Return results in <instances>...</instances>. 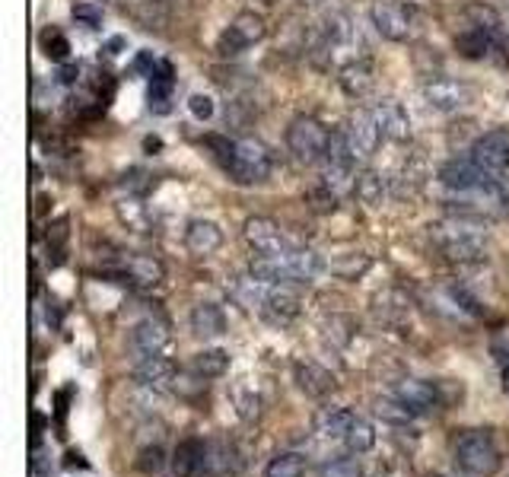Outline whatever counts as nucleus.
Here are the masks:
<instances>
[{
	"mask_svg": "<svg viewBox=\"0 0 509 477\" xmlns=\"http://www.w3.org/2000/svg\"><path fill=\"white\" fill-rule=\"evenodd\" d=\"M430 238L440 248V255L452 265H478L487 258V236H484V220L471 217H449L440 223H430Z\"/></svg>",
	"mask_w": 509,
	"mask_h": 477,
	"instance_id": "1",
	"label": "nucleus"
},
{
	"mask_svg": "<svg viewBox=\"0 0 509 477\" xmlns=\"http://www.w3.org/2000/svg\"><path fill=\"white\" fill-rule=\"evenodd\" d=\"M248 271L268 284H309L322 271V258L312 248L290 246L277 255H252Z\"/></svg>",
	"mask_w": 509,
	"mask_h": 477,
	"instance_id": "2",
	"label": "nucleus"
},
{
	"mask_svg": "<svg viewBox=\"0 0 509 477\" xmlns=\"http://www.w3.org/2000/svg\"><path fill=\"white\" fill-rule=\"evenodd\" d=\"M455 468L469 477H490L500 468V446L487 429H469L461 433L452 449Z\"/></svg>",
	"mask_w": 509,
	"mask_h": 477,
	"instance_id": "3",
	"label": "nucleus"
},
{
	"mask_svg": "<svg viewBox=\"0 0 509 477\" xmlns=\"http://www.w3.org/2000/svg\"><path fill=\"white\" fill-rule=\"evenodd\" d=\"M328 143H331V130L325 128L318 118L299 115V118H293V122H290L287 147L303 166L325 163V157H328Z\"/></svg>",
	"mask_w": 509,
	"mask_h": 477,
	"instance_id": "4",
	"label": "nucleus"
},
{
	"mask_svg": "<svg viewBox=\"0 0 509 477\" xmlns=\"http://www.w3.org/2000/svg\"><path fill=\"white\" fill-rule=\"evenodd\" d=\"M236 184H262L271 176V153L262 140L254 137H239L233 147V157L223 163Z\"/></svg>",
	"mask_w": 509,
	"mask_h": 477,
	"instance_id": "5",
	"label": "nucleus"
},
{
	"mask_svg": "<svg viewBox=\"0 0 509 477\" xmlns=\"http://www.w3.org/2000/svg\"><path fill=\"white\" fill-rule=\"evenodd\" d=\"M440 182L449 191H469V188H484V184L509 182V172H490L481 163H475L471 157H452L440 166Z\"/></svg>",
	"mask_w": 509,
	"mask_h": 477,
	"instance_id": "6",
	"label": "nucleus"
},
{
	"mask_svg": "<svg viewBox=\"0 0 509 477\" xmlns=\"http://www.w3.org/2000/svg\"><path fill=\"white\" fill-rule=\"evenodd\" d=\"M128 344H131L134 360H138V356L165 354V350H169V344H173V328H169V321H165L163 315L153 312V315L140 319L138 325L131 328V334H128Z\"/></svg>",
	"mask_w": 509,
	"mask_h": 477,
	"instance_id": "7",
	"label": "nucleus"
},
{
	"mask_svg": "<svg viewBox=\"0 0 509 477\" xmlns=\"http://www.w3.org/2000/svg\"><path fill=\"white\" fill-rule=\"evenodd\" d=\"M388 398H395L411 417H433L442 408L440 389L427 379H401Z\"/></svg>",
	"mask_w": 509,
	"mask_h": 477,
	"instance_id": "8",
	"label": "nucleus"
},
{
	"mask_svg": "<svg viewBox=\"0 0 509 477\" xmlns=\"http://www.w3.org/2000/svg\"><path fill=\"white\" fill-rule=\"evenodd\" d=\"M370 20L376 32L388 41H407L414 35V20L398 0H376L370 7Z\"/></svg>",
	"mask_w": 509,
	"mask_h": 477,
	"instance_id": "9",
	"label": "nucleus"
},
{
	"mask_svg": "<svg viewBox=\"0 0 509 477\" xmlns=\"http://www.w3.org/2000/svg\"><path fill=\"white\" fill-rule=\"evenodd\" d=\"M268 35V26H264V20L258 14H252V10H246V14H239L233 22H229V29L220 35V55H239V51H246V48L258 45V41Z\"/></svg>",
	"mask_w": 509,
	"mask_h": 477,
	"instance_id": "10",
	"label": "nucleus"
},
{
	"mask_svg": "<svg viewBox=\"0 0 509 477\" xmlns=\"http://www.w3.org/2000/svg\"><path fill=\"white\" fill-rule=\"evenodd\" d=\"M424 99L436 112H459L471 103V86L452 76H433L424 83Z\"/></svg>",
	"mask_w": 509,
	"mask_h": 477,
	"instance_id": "11",
	"label": "nucleus"
},
{
	"mask_svg": "<svg viewBox=\"0 0 509 477\" xmlns=\"http://www.w3.org/2000/svg\"><path fill=\"white\" fill-rule=\"evenodd\" d=\"M242 236H246L248 248H252L254 255H277L293 246L271 217H248L246 226H242Z\"/></svg>",
	"mask_w": 509,
	"mask_h": 477,
	"instance_id": "12",
	"label": "nucleus"
},
{
	"mask_svg": "<svg viewBox=\"0 0 509 477\" xmlns=\"http://www.w3.org/2000/svg\"><path fill=\"white\" fill-rule=\"evenodd\" d=\"M347 143H351L353 157H357V163H363V159H370L372 153H376L379 140H382V130H379L376 118H372L370 109H360L353 112L351 118H347Z\"/></svg>",
	"mask_w": 509,
	"mask_h": 477,
	"instance_id": "13",
	"label": "nucleus"
},
{
	"mask_svg": "<svg viewBox=\"0 0 509 477\" xmlns=\"http://www.w3.org/2000/svg\"><path fill=\"white\" fill-rule=\"evenodd\" d=\"M469 157L490 172H509V130L496 128V130L481 134L475 143H471Z\"/></svg>",
	"mask_w": 509,
	"mask_h": 477,
	"instance_id": "14",
	"label": "nucleus"
},
{
	"mask_svg": "<svg viewBox=\"0 0 509 477\" xmlns=\"http://www.w3.org/2000/svg\"><path fill=\"white\" fill-rule=\"evenodd\" d=\"M370 112H372V118H376L382 137H388V140H395V143L411 140V118H407V112L401 103H395V99H376V103L370 105Z\"/></svg>",
	"mask_w": 509,
	"mask_h": 477,
	"instance_id": "15",
	"label": "nucleus"
},
{
	"mask_svg": "<svg viewBox=\"0 0 509 477\" xmlns=\"http://www.w3.org/2000/svg\"><path fill=\"white\" fill-rule=\"evenodd\" d=\"M134 379L150 392H169L175 382V363L165 354L138 356V360H134Z\"/></svg>",
	"mask_w": 509,
	"mask_h": 477,
	"instance_id": "16",
	"label": "nucleus"
},
{
	"mask_svg": "<svg viewBox=\"0 0 509 477\" xmlns=\"http://www.w3.org/2000/svg\"><path fill=\"white\" fill-rule=\"evenodd\" d=\"M271 286L274 284L254 277V274L248 271V274H242V277H233V284H229V296H233L236 306H242L246 312L262 315L264 302H268V296H271Z\"/></svg>",
	"mask_w": 509,
	"mask_h": 477,
	"instance_id": "17",
	"label": "nucleus"
},
{
	"mask_svg": "<svg viewBox=\"0 0 509 477\" xmlns=\"http://www.w3.org/2000/svg\"><path fill=\"white\" fill-rule=\"evenodd\" d=\"M299 315V293L293 290V284H274L271 296L262 309V319H268L271 325H290Z\"/></svg>",
	"mask_w": 509,
	"mask_h": 477,
	"instance_id": "18",
	"label": "nucleus"
},
{
	"mask_svg": "<svg viewBox=\"0 0 509 477\" xmlns=\"http://www.w3.org/2000/svg\"><path fill=\"white\" fill-rule=\"evenodd\" d=\"M293 375H296V385L306 392L309 398H328L331 392L337 389V382H335V375L328 373L325 366H318V363H312V360H299V363H293Z\"/></svg>",
	"mask_w": 509,
	"mask_h": 477,
	"instance_id": "19",
	"label": "nucleus"
},
{
	"mask_svg": "<svg viewBox=\"0 0 509 477\" xmlns=\"http://www.w3.org/2000/svg\"><path fill=\"white\" fill-rule=\"evenodd\" d=\"M337 83L351 99H366L376 86V76H372V64L370 61H351L337 70Z\"/></svg>",
	"mask_w": 509,
	"mask_h": 477,
	"instance_id": "20",
	"label": "nucleus"
},
{
	"mask_svg": "<svg viewBox=\"0 0 509 477\" xmlns=\"http://www.w3.org/2000/svg\"><path fill=\"white\" fill-rule=\"evenodd\" d=\"M192 331L201 341H214L220 334H227V315L214 302H198L192 309Z\"/></svg>",
	"mask_w": 509,
	"mask_h": 477,
	"instance_id": "21",
	"label": "nucleus"
},
{
	"mask_svg": "<svg viewBox=\"0 0 509 477\" xmlns=\"http://www.w3.org/2000/svg\"><path fill=\"white\" fill-rule=\"evenodd\" d=\"M185 246L194 255H214L223 246V232L210 220H192L185 230Z\"/></svg>",
	"mask_w": 509,
	"mask_h": 477,
	"instance_id": "22",
	"label": "nucleus"
},
{
	"mask_svg": "<svg viewBox=\"0 0 509 477\" xmlns=\"http://www.w3.org/2000/svg\"><path fill=\"white\" fill-rule=\"evenodd\" d=\"M357 417L360 414H353V410H347V408H325L322 414L316 417V433L322 439H335V443H344Z\"/></svg>",
	"mask_w": 509,
	"mask_h": 477,
	"instance_id": "23",
	"label": "nucleus"
},
{
	"mask_svg": "<svg viewBox=\"0 0 509 477\" xmlns=\"http://www.w3.org/2000/svg\"><path fill=\"white\" fill-rule=\"evenodd\" d=\"M204 455H207V443L198 436L185 439V443H179V449H175V474L179 477H198L204 474Z\"/></svg>",
	"mask_w": 509,
	"mask_h": 477,
	"instance_id": "24",
	"label": "nucleus"
},
{
	"mask_svg": "<svg viewBox=\"0 0 509 477\" xmlns=\"http://www.w3.org/2000/svg\"><path fill=\"white\" fill-rule=\"evenodd\" d=\"M121 277H128V284L134 286H156L163 280V265L153 255H128Z\"/></svg>",
	"mask_w": 509,
	"mask_h": 477,
	"instance_id": "25",
	"label": "nucleus"
},
{
	"mask_svg": "<svg viewBox=\"0 0 509 477\" xmlns=\"http://www.w3.org/2000/svg\"><path fill=\"white\" fill-rule=\"evenodd\" d=\"M227 369H229V354L220 347H207V350H201V354L192 356V373L198 375L201 382L220 379Z\"/></svg>",
	"mask_w": 509,
	"mask_h": 477,
	"instance_id": "26",
	"label": "nucleus"
},
{
	"mask_svg": "<svg viewBox=\"0 0 509 477\" xmlns=\"http://www.w3.org/2000/svg\"><path fill=\"white\" fill-rule=\"evenodd\" d=\"M353 191H357V198L363 201L366 207H379L382 201H386V178L379 176L376 169H363V172H357Z\"/></svg>",
	"mask_w": 509,
	"mask_h": 477,
	"instance_id": "27",
	"label": "nucleus"
},
{
	"mask_svg": "<svg viewBox=\"0 0 509 477\" xmlns=\"http://www.w3.org/2000/svg\"><path fill=\"white\" fill-rule=\"evenodd\" d=\"M465 14H469L471 26L481 29V32H487L490 39H494V45H500L503 41V20L494 7H487V4H469Z\"/></svg>",
	"mask_w": 509,
	"mask_h": 477,
	"instance_id": "28",
	"label": "nucleus"
},
{
	"mask_svg": "<svg viewBox=\"0 0 509 477\" xmlns=\"http://www.w3.org/2000/svg\"><path fill=\"white\" fill-rule=\"evenodd\" d=\"M490 45H494V39H490L487 32H481V29H469V32H461L459 39H455L459 55L469 58V61H481L490 51Z\"/></svg>",
	"mask_w": 509,
	"mask_h": 477,
	"instance_id": "29",
	"label": "nucleus"
},
{
	"mask_svg": "<svg viewBox=\"0 0 509 477\" xmlns=\"http://www.w3.org/2000/svg\"><path fill=\"white\" fill-rule=\"evenodd\" d=\"M318 477H363V464L353 452H347V455L325 458L318 464Z\"/></svg>",
	"mask_w": 509,
	"mask_h": 477,
	"instance_id": "30",
	"label": "nucleus"
},
{
	"mask_svg": "<svg viewBox=\"0 0 509 477\" xmlns=\"http://www.w3.org/2000/svg\"><path fill=\"white\" fill-rule=\"evenodd\" d=\"M306 471V458L299 452H281L268 462L264 477H303Z\"/></svg>",
	"mask_w": 509,
	"mask_h": 477,
	"instance_id": "31",
	"label": "nucleus"
},
{
	"mask_svg": "<svg viewBox=\"0 0 509 477\" xmlns=\"http://www.w3.org/2000/svg\"><path fill=\"white\" fill-rule=\"evenodd\" d=\"M347 452H353V455H363V452H370L372 446H376V429H372L370 420H363V417H357L351 427V433H347L344 439Z\"/></svg>",
	"mask_w": 509,
	"mask_h": 477,
	"instance_id": "32",
	"label": "nucleus"
},
{
	"mask_svg": "<svg viewBox=\"0 0 509 477\" xmlns=\"http://www.w3.org/2000/svg\"><path fill=\"white\" fill-rule=\"evenodd\" d=\"M41 51H45V58H51V61L64 64L70 58V41L64 39L58 29H45V32H41Z\"/></svg>",
	"mask_w": 509,
	"mask_h": 477,
	"instance_id": "33",
	"label": "nucleus"
},
{
	"mask_svg": "<svg viewBox=\"0 0 509 477\" xmlns=\"http://www.w3.org/2000/svg\"><path fill=\"white\" fill-rule=\"evenodd\" d=\"M70 14H74L76 22H83V26H90V29H96L99 22H103V7L93 4V0H80V4H74Z\"/></svg>",
	"mask_w": 509,
	"mask_h": 477,
	"instance_id": "34",
	"label": "nucleus"
},
{
	"mask_svg": "<svg viewBox=\"0 0 509 477\" xmlns=\"http://www.w3.org/2000/svg\"><path fill=\"white\" fill-rule=\"evenodd\" d=\"M32 477H55V462L51 452L41 443H32Z\"/></svg>",
	"mask_w": 509,
	"mask_h": 477,
	"instance_id": "35",
	"label": "nucleus"
},
{
	"mask_svg": "<svg viewBox=\"0 0 509 477\" xmlns=\"http://www.w3.org/2000/svg\"><path fill=\"white\" fill-rule=\"evenodd\" d=\"M163 464H165L163 446H147V449L140 452V458H138V468L144 471V474H156V471H163Z\"/></svg>",
	"mask_w": 509,
	"mask_h": 477,
	"instance_id": "36",
	"label": "nucleus"
},
{
	"mask_svg": "<svg viewBox=\"0 0 509 477\" xmlns=\"http://www.w3.org/2000/svg\"><path fill=\"white\" fill-rule=\"evenodd\" d=\"M306 201H309L318 213H328V211H335V207H337V194L328 188V184H318V188H312L309 194H306Z\"/></svg>",
	"mask_w": 509,
	"mask_h": 477,
	"instance_id": "37",
	"label": "nucleus"
},
{
	"mask_svg": "<svg viewBox=\"0 0 509 477\" xmlns=\"http://www.w3.org/2000/svg\"><path fill=\"white\" fill-rule=\"evenodd\" d=\"M188 109H192V115L198 118V122H207V118H214V99L204 93H194L192 99H188Z\"/></svg>",
	"mask_w": 509,
	"mask_h": 477,
	"instance_id": "38",
	"label": "nucleus"
},
{
	"mask_svg": "<svg viewBox=\"0 0 509 477\" xmlns=\"http://www.w3.org/2000/svg\"><path fill=\"white\" fill-rule=\"evenodd\" d=\"M366 267H370V258H366V255H353L351 261H337L335 265V274H341V277H347V280H353V277H360V274L366 271Z\"/></svg>",
	"mask_w": 509,
	"mask_h": 477,
	"instance_id": "39",
	"label": "nucleus"
},
{
	"mask_svg": "<svg viewBox=\"0 0 509 477\" xmlns=\"http://www.w3.org/2000/svg\"><path fill=\"white\" fill-rule=\"evenodd\" d=\"M236 404H239V417L242 420H254V417H258V395H248V398H236Z\"/></svg>",
	"mask_w": 509,
	"mask_h": 477,
	"instance_id": "40",
	"label": "nucleus"
},
{
	"mask_svg": "<svg viewBox=\"0 0 509 477\" xmlns=\"http://www.w3.org/2000/svg\"><path fill=\"white\" fill-rule=\"evenodd\" d=\"M76 74H80V70L70 68V64H67V68L61 70V83H74V80H76Z\"/></svg>",
	"mask_w": 509,
	"mask_h": 477,
	"instance_id": "41",
	"label": "nucleus"
}]
</instances>
